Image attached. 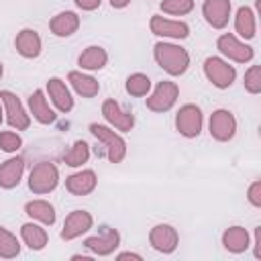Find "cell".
I'll use <instances>...</instances> for the list:
<instances>
[{"mask_svg": "<svg viewBox=\"0 0 261 261\" xmlns=\"http://www.w3.org/2000/svg\"><path fill=\"white\" fill-rule=\"evenodd\" d=\"M155 61L169 75H181V73H186V69L190 65V55L179 45H173V43H157L155 45Z\"/></svg>", "mask_w": 261, "mask_h": 261, "instance_id": "1", "label": "cell"}, {"mask_svg": "<svg viewBox=\"0 0 261 261\" xmlns=\"http://www.w3.org/2000/svg\"><path fill=\"white\" fill-rule=\"evenodd\" d=\"M90 133L102 143L104 147V153L106 157L112 161V163H120L126 155V143L120 135H116L114 130H110L108 126L104 124H98V122H92L90 124Z\"/></svg>", "mask_w": 261, "mask_h": 261, "instance_id": "2", "label": "cell"}, {"mask_svg": "<svg viewBox=\"0 0 261 261\" xmlns=\"http://www.w3.org/2000/svg\"><path fill=\"white\" fill-rule=\"evenodd\" d=\"M59 184V171L51 161H41L31 169L29 188L33 194H49Z\"/></svg>", "mask_w": 261, "mask_h": 261, "instance_id": "3", "label": "cell"}, {"mask_svg": "<svg viewBox=\"0 0 261 261\" xmlns=\"http://www.w3.org/2000/svg\"><path fill=\"white\" fill-rule=\"evenodd\" d=\"M179 96V88L175 82H169V80H163L157 84L155 92L147 98V108L153 110V112H167L175 100Z\"/></svg>", "mask_w": 261, "mask_h": 261, "instance_id": "4", "label": "cell"}, {"mask_svg": "<svg viewBox=\"0 0 261 261\" xmlns=\"http://www.w3.org/2000/svg\"><path fill=\"white\" fill-rule=\"evenodd\" d=\"M202 110L200 106L196 104H184L175 116V128L179 130V135L192 139V137H198L200 130H202Z\"/></svg>", "mask_w": 261, "mask_h": 261, "instance_id": "5", "label": "cell"}, {"mask_svg": "<svg viewBox=\"0 0 261 261\" xmlns=\"http://www.w3.org/2000/svg\"><path fill=\"white\" fill-rule=\"evenodd\" d=\"M204 73H206V77L212 82V86H216V88H228L232 82H234V77H237V71H234V67L232 65H228L224 59H220V57H208L206 61H204Z\"/></svg>", "mask_w": 261, "mask_h": 261, "instance_id": "6", "label": "cell"}, {"mask_svg": "<svg viewBox=\"0 0 261 261\" xmlns=\"http://www.w3.org/2000/svg\"><path fill=\"white\" fill-rule=\"evenodd\" d=\"M216 45H218L220 53L226 55V57L232 59V61L247 63V61L253 59V47H249V45H245L243 41H239L232 33H224V35H220L218 41H216Z\"/></svg>", "mask_w": 261, "mask_h": 261, "instance_id": "7", "label": "cell"}, {"mask_svg": "<svg viewBox=\"0 0 261 261\" xmlns=\"http://www.w3.org/2000/svg\"><path fill=\"white\" fill-rule=\"evenodd\" d=\"M118 243H120L118 230H114V228H110V226H102V230H100L98 234L88 237V239L84 241V247H86L88 251H92V253L104 257V255L114 253V249L118 247Z\"/></svg>", "mask_w": 261, "mask_h": 261, "instance_id": "8", "label": "cell"}, {"mask_svg": "<svg viewBox=\"0 0 261 261\" xmlns=\"http://www.w3.org/2000/svg\"><path fill=\"white\" fill-rule=\"evenodd\" d=\"M0 100H2L4 108H6V120H8V124H10L12 128H16V130L29 128L31 118H29V114L24 112L20 100H18L12 92H8V90H2V92H0Z\"/></svg>", "mask_w": 261, "mask_h": 261, "instance_id": "9", "label": "cell"}, {"mask_svg": "<svg viewBox=\"0 0 261 261\" xmlns=\"http://www.w3.org/2000/svg\"><path fill=\"white\" fill-rule=\"evenodd\" d=\"M237 133V120L232 116L230 110H214L212 116H210V135L216 139V141H230Z\"/></svg>", "mask_w": 261, "mask_h": 261, "instance_id": "10", "label": "cell"}, {"mask_svg": "<svg viewBox=\"0 0 261 261\" xmlns=\"http://www.w3.org/2000/svg\"><path fill=\"white\" fill-rule=\"evenodd\" d=\"M149 243L159 253H173L179 243V234L171 224H157L149 232Z\"/></svg>", "mask_w": 261, "mask_h": 261, "instance_id": "11", "label": "cell"}, {"mask_svg": "<svg viewBox=\"0 0 261 261\" xmlns=\"http://www.w3.org/2000/svg\"><path fill=\"white\" fill-rule=\"evenodd\" d=\"M92 214L88 210H71L63 222V228H61V239L63 241H71V239H77L80 234L88 232L92 228Z\"/></svg>", "mask_w": 261, "mask_h": 261, "instance_id": "12", "label": "cell"}, {"mask_svg": "<svg viewBox=\"0 0 261 261\" xmlns=\"http://www.w3.org/2000/svg\"><path fill=\"white\" fill-rule=\"evenodd\" d=\"M102 114L104 118L118 130H130L135 126V116L133 112L124 110L116 100H106L102 104Z\"/></svg>", "mask_w": 261, "mask_h": 261, "instance_id": "13", "label": "cell"}, {"mask_svg": "<svg viewBox=\"0 0 261 261\" xmlns=\"http://www.w3.org/2000/svg\"><path fill=\"white\" fill-rule=\"evenodd\" d=\"M204 18L214 29H224L230 16V0H204Z\"/></svg>", "mask_w": 261, "mask_h": 261, "instance_id": "14", "label": "cell"}, {"mask_svg": "<svg viewBox=\"0 0 261 261\" xmlns=\"http://www.w3.org/2000/svg\"><path fill=\"white\" fill-rule=\"evenodd\" d=\"M151 33L159 37H169V39H186L190 35V27L181 20H169L163 16H153L151 18Z\"/></svg>", "mask_w": 261, "mask_h": 261, "instance_id": "15", "label": "cell"}, {"mask_svg": "<svg viewBox=\"0 0 261 261\" xmlns=\"http://www.w3.org/2000/svg\"><path fill=\"white\" fill-rule=\"evenodd\" d=\"M96 184H98V179H96V173L92 169L77 171V173H73V175H69L65 179V188L73 196H88V194H92Z\"/></svg>", "mask_w": 261, "mask_h": 261, "instance_id": "16", "label": "cell"}, {"mask_svg": "<svg viewBox=\"0 0 261 261\" xmlns=\"http://www.w3.org/2000/svg\"><path fill=\"white\" fill-rule=\"evenodd\" d=\"M24 171V159L22 157H10L0 165V188H16L20 184Z\"/></svg>", "mask_w": 261, "mask_h": 261, "instance_id": "17", "label": "cell"}, {"mask_svg": "<svg viewBox=\"0 0 261 261\" xmlns=\"http://www.w3.org/2000/svg\"><path fill=\"white\" fill-rule=\"evenodd\" d=\"M14 47L22 57L33 59L41 53V37L35 29H22L14 39Z\"/></svg>", "mask_w": 261, "mask_h": 261, "instance_id": "18", "label": "cell"}, {"mask_svg": "<svg viewBox=\"0 0 261 261\" xmlns=\"http://www.w3.org/2000/svg\"><path fill=\"white\" fill-rule=\"evenodd\" d=\"M47 92H49V98L53 100V104L61 110V112H69L73 108V98H71V92L69 88L65 86L63 80L59 77H51L47 82Z\"/></svg>", "mask_w": 261, "mask_h": 261, "instance_id": "19", "label": "cell"}, {"mask_svg": "<svg viewBox=\"0 0 261 261\" xmlns=\"http://www.w3.org/2000/svg\"><path fill=\"white\" fill-rule=\"evenodd\" d=\"M49 29L57 37H69L80 29V16L71 10H63V12H59L51 18Z\"/></svg>", "mask_w": 261, "mask_h": 261, "instance_id": "20", "label": "cell"}, {"mask_svg": "<svg viewBox=\"0 0 261 261\" xmlns=\"http://www.w3.org/2000/svg\"><path fill=\"white\" fill-rule=\"evenodd\" d=\"M29 108H31V114L41 122V124H51L55 120V112L49 108V102L45 98V94L41 90H35L29 98Z\"/></svg>", "mask_w": 261, "mask_h": 261, "instance_id": "21", "label": "cell"}, {"mask_svg": "<svg viewBox=\"0 0 261 261\" xmlns=\"http://www.w3.org/2000/svg\"><path fill=\"white\" fill-rule=\"evenodd\" d=\"M67 80H69V84L73 86V90H75L80 96H84V98H94V96L100 92V84H98L92 75H88V73L69 71Z\"/></svg>", "mask_w": 261, "mask_h": 261, "instance_id": "22", "label": "cell"}, {"mask_svg": "<svg viewBox=\"0 0 261 261\" xmlns=\"http://www.w3.org/2000/svg\"><path fill=\"white\" fill-rule=\"evenodd\" d=\"M222 245L230 253H243L249 247V232L243 226H230L222 234Z\"/></svg>", "mask_w": 261, "mask_h": 261, "instance_id": "23", "label": "cell"}, {"mask_svg": "<svg viewBox=\"0 0 261 261\" xmlns=\"http://www.w3.org/2000/svg\"><path fill=\"white\" fill-rule=\"evenodd\" d=\"M20 234H22L24 245H27L31 251H41V249L47 245V241H49L45 228L39 226V224H35V222L22 224V226H20Z\"/></svg>", "mask_w": 261, "mask_h": 261, "instance_id": "24", "label": "cell"}, {"mask_svg": "<svg viewBox=\"0 0 261 261\" xmlns=\"http://www.w3.org/2000/svg\"><path fill=\"white\" fill-rule=\"evenodd\" d=\"M106 61H108V53H106L102 47H98V45L88 47V49L80 55V59H77L80 67H82V69H88V71H98V69H102V67L106 65Z\"/></svg>", "mask_w": 261, "mask_h": 261, "instance_id": "25", "label": "cell"}, {"mask_svg": "<svg viewBox=\"0 0 261 261\" xmlns=\"http://www.w3.org/2000/svg\"><path fill=\"white\" fill-rule=\"evenodd\" d=\"M24 212L31 218H35V220H39L43 224H53L55 222V208L47 200H31V202H27Z\"/></svg>", "mask_w": 261, "mask_h": 261, "instance_id": "26", "label": "cell"}, {"mask_svg": "<svg viewBox=\"0 0 261 261\" xmlns=\"http://www.w3.org/2000/svg\"><path fill=\"white\" fill-rule=\"evenodd\" d=\"M234 29L237 33L243 37V39H253L255 37V12L249 8V6H241L239 12H237V18H234Z\"/></svg>", "mask_w": 261, "mask_h": 261, "instance_id": "27", "label": "cell"}, {"mask_svg": "<svg viewBox=\"0 0 261 261\" xmlns=\"http://www.w3.org/2000/svg\"><path fill=\"white\" fill-rule=\"evenodd\" d=\"M88 157H90V145L86 141H75L69 147V151L63 153V161L69 167H80L82 163L88 161Z\"/></svg>", "mask_w": 261, "mask_h": 261, "instance_id": "28", "label": "cell"}, {"mask_svg": "<svg viewBox=\"0 0 261 261\" xmlns=\"http://www.w3.org/2000/svg\"><path fill=\"white\" fill-rule=\"evenodd\" d=\"M18 253H20V243H18V239H16L12 232H8L4 226H0V257L12 259V257H16Z\"/></svg>", "mask_w": 261, "mask_h": 261, "instance_id": "29", "label": "cell"}, {"mask_svg": "<svg viewBox=\"0 0 261 261\" xmlns=\"http://www.w3.org/2000/svg\"><path fill=\"white\" fill-rule=\"evenodd\" d=\"M151 90V80L145 75V73H133L126 77V92L130 96H147V92Z\"/></svg>", "mask_w": 261, "mask_h": 261, "instance_id": "30", "label": "cell"}, {"mask_svg": "<svg viewBox=\"0 0 261 261\" xmlns=\"http://www.w3.org/2000/svg\"><path fill=\"white\" fill-rule=\"evenodd\" d=\"M192 8H194V0H161V10L167 14L181 16L192 12Z\"/></svg>", "mask_w": 261, "mask_h": 261, "instance_id": "31", "label": "cell"}, {"mask_svg": "<svg viewBox=\"0 0 261 261\" xmlns=\"http://www.w3.org/2000/svg\"><path fill=\"white\" fill-rule=\"evenodd\" d=\"M245 90L249 94H259L261 92V67L251 65L245 73Z\"/></svg>", "mask_w": 261, "mask_h": 261, "instance_id": "32", "label": "cell"}, {"mask_svg": "<svg viewBox=\"0 0 261 261\" xmlns=\"http://www.w3.org/2000/svg\"><path fill=\"white\" fill-rule=\"evenodd\" d=\"M20 147H22V139H20V135L10 133V130L0 133V149H2V151H6V153H14V151H18Z\"/></svg>", "mask_w": 261, "mask_h": 261, "instance_id": "33", "label": "cell"}, {"mask_svg": "<svg viewBox=\"0 0 261 261\" xmlns=\"http://www.w3.org/2000/svg\"><path fill=\"white\" fill-rule=\"evenodd\" d=\"M247 196H249V202H251L255 208H259V206H261V181H259V179H257V181H253V184L249 186Z\"/></svg>", "mask_w": 261, "mask_h": 261, "instance_id": "34", "label": "cell"}, {"mask_svg": "<svg viewBox=\"0 0 261 261\" xmlns=\"http://www.w3.org/2000/svg\"><path fill=\"white\" fill-rule=\"evenodd\" d=\"M82 10H96L102 0H73Z\"/></svg>", "mask_w": 261, "mask_h": 261, "instance_id": "35", "label": "cell"}, {"mask_svg": "<svg viewBox=\"0 0 261 261\" xmlns=\"http://www.w3.org/2000/svg\"><path fill=\"white\" fill-rule=\"evenodd\" d=\"M255 257L261 259V226L255 228Z\"/></svg>", "mask_w": 261, "mask_h": 261, "instance_id": "36", "label": "cell"}, {"mask_svg": "<svg viewBox=\"0 0 261 261\" xmlns=\"http://www.w3.org/2000/svg\"><path fill=\"white\" fill-rule=\"evenodd\" d=\"M122 259H135V261H141L143 257L137 255V253H128V251H126V253H120V255H118V261H122Z\"/></svg>", "mask_w": 261, "mask_h": 261, "instance_id": "37", "label": "cell"}, {"mask_svg": "<svg viewBox=\"0 0 261 261\" xmlns=\"http://www.w3.org/2000/svg\"><path fill=\"white\" fill-rule=\"evenodd\" d=\"M128 2H130V0H110V6H112V8H124Z\"/></svg>", "mask_w": 261, "mask_h": 261, "instance_id": "38", "label": "cell"}, {"mask_svg": "<svg viewBox=\"0 0 261 261\" xmlns=\"http://www.w3.org/2000/svg\"><path fill=\"white\" fill-rule=\"evenodd\" d=\"M2 71H4V69H2V63H0V77H2Z\"/></svg>", "mask_w": 261, "mask_h": 261, "instance_id": "39", "label": "cell"}, {"mask_svg": "<svg viewBox=\"0 0 261 261\" xmlns=\"http://www.w3.org/2000/svg\"><path fill=\"white\" fill-rule=\"evenodd\" d=\"M0 122H2V110H0Z\"/></svg>", "mask_w": 261, "mask_h": 261, "instance_id": "40", "label": "cell"}]
</instances>
